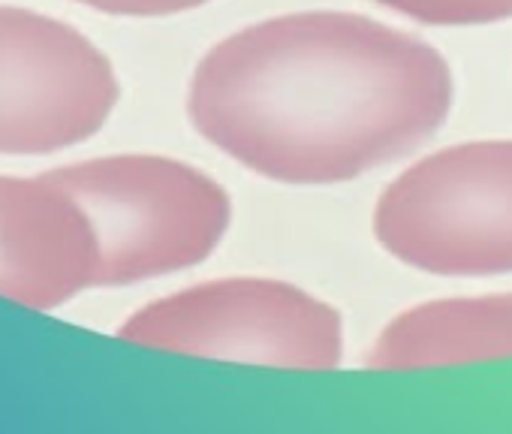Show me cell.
<instances>
[{"mask_svg":"<svg viewBox=\"0 0 512 434\" xmlns=\"http://www.w3.org/2000/svg\"><path fill=\"white\" fill-rule=\"evenodd\" d=\"M452 106L428 43L353 13H296L214 46L193 73V127L287 184H332L404 157Z\"/></svg>","mask_w":512,"mask_h":434,"instance_id":"obj_1","label":"cell"},{"mask_svg":"<svg viewBox=\"0 0 512 434\" xmlns=\"http://www.w3.org/2000/svg\"><path fill=\"white\" fill-rule=\"evenodd\" d=\"M88 217L97 287L160 278L205 260L229 227V199L199 169L151 154L94 157L46 172Z\"/></svg>","mask_w":512,"mask_h":434,"instance_id":"obj_2","label":"cell"},{"mask_svg":"<svg viewBox=\"0 0 512 434\" xmlns=\"http://www.w3.org/2000/svg\"><path fill=\"white\" fill-rule=\"evenodd\" d=\"M374 233L407 266L482 278L512 272V142H467L398 175Z\"/></svg>","mask_w":512,"mask_h":434,"instance_id":"obj_3","label":"cell"},{"mask_svg":"<svg viewBox=\"0 0 512 434\" xmlns=\"http://www.w3.org/2000/svg\"><path fill=\"white\" fill-rule=\"evenodd\" d=\"M118 335L130 344L220 362L335 368L344 329L335 308L299 287L260 278L211 281L136 311Z\"/></svg>","mask_w":512,"mask_h":434,"instance_id":"obj_4","label":"cell"},{"mask_svg":"<svg viewBox=\"0 0 512 434\" xmlns=\"http://www.w3.org/2000/svg\"><path fill=\"white\" fill-rule=\"evenodd\" d=\"M115 103V70L85 34L0 7V154H52L91 139Z\"/></svg>","mask_w":512,"mask_h":434,"instance_id":"obj_5","label":"cell"},{"mask_svg":"<svg viewBox=\"0 0 512 434\" xmlns=\"http://www.w3.org/2000/svg\"><path fill=\"white\" fill-rule=\"evenodd\" d=\"M97 287V242L76 199L46 175H0V296L55 311Z\"/></svg>","mask_w":512,"mask_h":434,"instance_id":"obj_6","label":"cell"},{"mask_svg":"<svg viewBox=\"0 0 512 434\" xmlns=\"http://www.w3.org/2000/svg\"><path fill=\"white\" fill-rule=\"evenodd\" d=\"M512 353V296L446 299L401 314L377 338V368L479 362Z\"/></svg>","mask_w":512,"mask_h":434,"instance_id":"obj_7","label":"cell"},{"mask_svg":"<svg viewBox=\"0 0 512 434\" xmlns=\"http://www.w3.org/2000/svg\"><path fill=\"white\" fill-rule=\"evenodd\" d=\"M428 25H488L512 16V0H380Z\"/></svg>","mask_w":512,"mask_h":434,"instance_id":"obj_8","label":"cell"},{"mask_svg":"<svg viewBox=\"0 0 512 434\" xmlns=\"http://www.w3.org/2000/svg\"><path fill=\"white\" fill-rule=\"evenodd\" d=\"M76 4L91 7L97 13H109V16L154 19V16H175V13L202 7L208 0H76Z\"/></svg>","mask_w":512,"mask_h":434,"instance_id":"obj_9","label":"cell"}]
</instances>
